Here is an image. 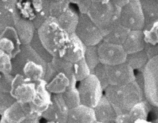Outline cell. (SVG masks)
<instances>
[{
    "instance_id": "obj_3",
    "label": "cell",
    "mask_w": 158,
    "mask_h": 123,
    "mask_svg": "<svg viewBox=\"0 0 158 123\" xmlns=\"http://www.w3.org/2000/svg\"><path fill=\"white\" fill-rule=\"evenodd\" d=\"M38 36L44 47L52 55L68 42L69 34L59 25L56 18L49 17L38 29Z\"/></svg>"
},
{
    "instance_id": "obj_7",
    "label": "cell",
    "mask_w": 158,
    "mask_h": 123,
    "mask_svg": "<svg viewBox=\"0 0 158 123\" xmlns=\"http://www.w3.org/2000/svg\"><path fill=\"white\" fill-rule=\"evenodd\" d=\"M143 76L144 95L147 100L153 106H158V55L150 58L146 64Z\"/></svg>"
},
{
    "instance_id": "obj_28",
    "label": "cell",
    "mask_w": 158,
    "mask_h": 123,
    "mask_svg": "<svg viewBox=\"0 0 158 123\" xmlns=\"http://www.w3.org/2000/svg\"><path fill=\"white\" fill-rule=\"evenodd\" d=\"M130 30L120 23L115 26L112 31L103 37V41L122 45L125 42Z\"/></svg>"
},
{
    "instance_id": "obj_13",
    "label": "cell",
    "mask_w": 158,
    "mask_h": 123,
    "mask_svg": "<svg viewBox=\"0 0 158 123\" xmlns=\"http://www.w3.org/2000/svg\"><path fill=\"white\" fill-rule=\"evenodd\" d=\"M109 85H121L135 79L134 70L126 62L114 65H106Z\"/></svg>"
},
{
    "instance_id": "obj_20",
    "label": "cell",
    "mask_w": 158,
    "mask_h": 123,
    "mask_svg": "<svg viewBox=\"0 0 158 123\" xmlns=\"http://www.w3.org/2000/svg\"><path fill=\"white\" fill-rule=\"evenodd\" d=\"M145 44L143 30H130L122 46L127 54H130L143 50Z\"/></svg>"
},
{
    "instance_id": "obj_11",
    "label": "cell",
    "mask_w": 158,
    "mask_h": 123,
    "mask_svg": "<svg viewBox=\"0 0 158 123\" xmlns=\"http://www.w3.org/2000/svg\"><path fill=\"white\" fill-rule=\"evenodd\" d=\"M36 81L28 79L22 75L14 76L10 93L20 103H30L36 93Z\"/></svg>"
},
{
    "instance_id": "obj_32",
    "label": "cell",
    "mask_w": 158,
    "mask_h": 123,
    "mask_svg": "<svg viewBox=\"0 0 158 123\" xmlns=\"http://www.w3.org/2000/svg\"><path fill=\"white\" fill-rule=\"evenodd\" d=\"M84 58L93 73L94 68L100 63L97 45L86 46Z\"/></svg>"
},
{
    "instance_id": "obj_10",
    "label": "cell",
    "mask_w": 158,
    "mask_h": 123,
    "mask_svg": "<svg viewBox=\"0 0 158 123\" xmlns=\"http://www.w3.org/2000/svg\"><path fill=\"white\" fill-rule=\"evenodd\" d=\"M100 63L114 65L125 62L127 52L122 45L102 41L97 45Z\"/></svg>"
},
{
    "instance_id": "obj_22",
    "label": "cell",
    "mask_w": 158,
    "mask_h": 123,
    "mask_svg": "<svg viewBox=\"0 0 158 123\" xmlns=\"http://www.w3.org/2000/svg\"><path fill=\"white\" fill-rule=\"evenodd\" d=\"M26 114L20 103L15 101L1 115V123H24Z\"/></svg>"
},
{
    "instance_id": "obj_44",
    "label": "cell",
    "mask_w": 158,
    "mask_h": 123,
    "mask_svg": "<svg viewBox=\"0 0 158 123\" xmlns=\"http://www.w3.org/2000/svg\"><path fill=\"white\" fill-rule=\"evenodd\" d=\"M135 80L136 81V82L138 83V84L139 85V87L144 91V79L143 73L139 71V73L135 75Z\"/></svg>"
},
{
    "instance_id": "obj_41",
    "label": "cell",
    "mask_w": 158,
    "mask_h": 123,
    "mask_svg": "<svg viewBox=\"0 0 158 123\" xmlns=\"http://www.w3.org/2000/svg\"><path fill=\"white\" fill-rule=\"evenodd\" d=\"M93 2L91 0H81L77 4L80 14H87Z\"/></svg>"
},
{
    "instance_id": "obj_18",
    "label": "cell",
    "mask_w": 158,
    "mask_h": 123,
    "mask_svg": "<svg viewBox=\"0 0 158 123\" xmlns=\"http://www.w3.org/2000/svg\"><path fill=\"white\" fill-rule=\"evenodd\" d=\"M93 109L94 111L96 122H115L117 114L112 104L104 94Z\"/></svg>"
},
{
    "instance_id": "obj_49",
    "label": "cell",
    "mask_w": 158,
    "mask_h": 123,
    "mask_svg": "<svg viewBox=\"0 0 158 123\" xmlns=\"http://www.w3.org/2000/svg\"><path fill=\"white\" fill-rule=\"evenodd\" d=\"M130 1H140L141 0H130Z\"/></svg>"
},
{
    "instance_id": "obj_14",
    "label": "cell",
    "mask_w": 158,
    "mask_h": 123,
    "mask_svg": "<svg viewBox=\"0 0 158 123\" xmlns=\"http://www.w3.org/2000/svg\"><path fill=\"white\" fill-rule=\"evenodd\" d=\"M86 47L75 33H72L69 34L68 42L59 50L57 55L74 63L84 58Z\"/></svg>"
},
{
    "instance_id": "obj_45",
    "label": "cell",
    "mask_w": 158,
    "mask_h": 123,
    "mask_svg": "<svg viewBox=\"0 0 158 123\" xmlns=\"http://www.w3.org/2000/svg\"><path fill=\"white\" fill-rule=\"evenodd\" d=\"M110 1L115 5L120 7H122L125 5L127 4L130 1V0H110Z\"/></svg>"
},
{
    "instance_id": "obj_25",
    "label": "cell",
    "mask_w": 158,
    "mask_h": 123,
    "mask_svg": "<svg viewBox=\"0 0 158 123\" xmlns=\"http://www.w3.org/2000/svg\"><path fill=\"white\" fill-rule=\"evenodd\" d=\"M73 76L69 77L63 73L57 72L54 76L48 82H46V87L51 94L62 93L69 87Z\"/></svg>"
},
{
    "instance_id": "obj_40",
    "label": "cell",
    "mask_w": 158,
    "mask_h": 123,
    "mask_svg": "<svg viewBox=\"0 0 158 123\" xmlns=\"http://www.w3.org/2000/svg\"><path fill=\"white\" fill-rule=\"evenodd\" d=\"M14 77V75L12 74L1 73L0 75V91L10 92Z\"/></svg>"
},
{
    "instance_id": "obj_9",
    "label": "cell",
    "mask_w": 158,
    "mask_h": 123,
    "mask_svg": "<svg viewBox=\"0 0 158 123\" xmlns=\"http://www.w3.org/2000/svg\"><path fill=\"white\" fill-rule=\"evenodd\" d=\"M119 20L129 30H143L144 19L140 1H130L121 7Z\"/></svg>"
},
{
    "instance_id": "obj_43",
    "label": "cell",
    "mask_w": 158,
    "mask_h": 123,
    "mask_svg": "<svg viewBox=\"0 0 158 123\" xmlns=\"http://www.w3.org/2000/svg\"><path fill=\"white\" fill-rule=\"evenodd\" d=\"M144 49L148 54L149 59L154 56L158 55V43L155 45L146 44Z\"/></svg>"
},
{
    "instance_id": "obj_42",
    "label": "cell",
    "mask_w": 158,
    "mask_h": 123,
    "mask_svg": "<svg viewBox=\"0 0 158 123\" xmlns=\"http://www.w3.org/2000/svg\"><path fill=\"white\" fill-rule=\"evenodd\" d=\"M57 71L55 69L54 67L53 66L51 62H48L46 64V68L44 79L46 82H48L56 74Z\"/></svg>"
},
{
    "instance_id": "obj_2",
    "label": "cell",
    "mask_w": 158,
    "mask_h": 123,
    "mask_svg": "<svg viewBox=\"0 0 158 123\" xmlns=\"http://www.w3.org/2000/svg\"><path fill=\"white\" fill-rule=\"evenodd\" d=\"M104 92L117 115L128 113L136 103L146 99L135 80L121 85H109Z\"/></svg>"
},
{
    "instance_id": "obj_47",
    "label": "cell",
    "mask_w": 158,
    "mask_h": 123,
    "mask_svg": "<svg viewBox=\"0 0 158 123\" xmlns=\"http://www.w3.org/2000/svg\"><path fill=\"white\" fill-rule=\"evenodd\" d=\"M81 0H69V1L70 2V3H73V4H77L78 2H79Z\"/></svg>"
},
{
    "instance_id": "obj_6",
    "label": "cell",
    "mask_w": 158,
    "mask_h": 123,
    "mask_svg": "<svg viewBox=\"0 0 158 123\" xmlns=\"http://www.w3.org/2000/svg\"><path fill=\"white\" fill-rule=\"evenodd\" d=\"M80 104L94 108L103 96L104 90L101 83L94 74L80 81L77 87Z\"/></svg>"
},
{
    "instance_id": "obj_19",
    "label": "cell",
    "mask_w": 158,
    "mask_h": 123,
    "mask_svg": "<svg viewBox=\"0 0 158 123\" xmlns=\"http://www.w3.org/2000/svg\"><path fill=\"white\" fill-rule=\"evenodd\" d=\"M14 27L22 45H30L37 30L33 22L20 16L17 19Z\"/></svg>"
},
{
    "instance_id": "obj_27",
    "label": "cell",
    "mask_w": 158,
    "mask_h": 123,
    "mask_svg": "<svg viewBox=\"0 0 158 123\" xmlns=\"http://www.w3.org/2000/svg\"><path fill=\"white\" fill-rule=\"evenodd\" d=\"M77 82V81L73 76L71 79L70 84L68 89L64 93H61L69 109L80 104L79 92L76 86Z\"/></svg>"
},
{
    "instance_id": "obj_15",
    "label": "cell",
    "mask_w": 158,
    "mask_h": 123,
    "mask_svg": "<svg viewBox=\"0 0 158 123\" xmlns=\"http://www.w3.org/2000/svg\"><path fill=\"white\" fill-rule=\"evenodd\" d=\"M22 44L14 26H8L0 32V49L9 54L12 58L20 51Z\"/></svg>"
},
{
    "instance_id": "obj_23",
    "label": "cell",
    "mask_w": 158,
    "mask_h": 123,
    "mask_svg": "<svg viewBox=\"0 0 158 123\" xmlns=\"http://www.w3.org/2000/svg\"><path fill=\"white\" fill-rule=\"evenodd\" d=\"M79 15L73 9L69 7L56 19L62 28L70 34L75 31L79 20Z\"/></svg>"
},
{
    "instance_id": "obj_36",
    "label": "cell",
    "mask_w": 158,
    "mask_h": 123,
    "mask_svg": "<svg viewBox=\"0 0 158 123\" xmlns=\"http://www.w3.org/2000/svg\"><path fill=\"white\" fill-rule=\"evenodd\" d=\"M92 74H94L98 78L104 91V90L109 85L106 71V65L101 63H99L94 68V71Z\"/></svg>"
},
{
    "instance_id": "obj_39",
    "label": "cell",
    "mask_w": 158,
    "mask_h": 123,
    "mask_svg": "<svg viewBox=\"0 0 158 123\" xmlns=\"http://www.w3.org/2000/svg\"><path fill=\"white\" fill-rule=\"evenodd\" d=\"M15 101L10 92L0 91V115L1 116Z\"/></svg>"
},
{
    "instance_id": "obj_29",
    "label": "cell",
    "mask_w": 158,
    "mask_h": 123,
    "mask_svg": "<svg viewBox=\"0 0 158 123\" xmlns=\"http://www.w3.org/2000/svg\"><path fill=\"white\" fill-rule=\"evenodd\" d=\"M50 17L57 18L70 7L69 0H44Z\"/></svg>"
},
{
    "instance_id": "obj_16",
    "label": "cell",
    "mask_w": 158,
    "mask_h": 123,
    "mask_svg": "<svg viewBox=\"0 0 158 123\" xmlns=\"http://www.w3.org/2000/svg\"><path fill=\"white\" fill-rule=\"evenodd\" d=\"M36 93L32 101L29 103L31 108L37 113L41 114L49 106L52 100V94L46 87V82L44 79L36 81Z\"/></svg>"
},
{
    "instance_id": "obj_35",
    "label": "cell",
    "mask_w": 158,
    "mask_h": 123,
    "mask_svg": "<svg viewBox=\"0 0 158 123\" xmlns=\"http://www.w3.org/2000/svg\"><path fill=\"white\" fill-rule=\"evenodd\" d=\"M12 57L0 49V71L4 74H12Z\"/></svg>"
},
{
    "instance_id": "obj_5",
    "label": "cell",
    "mask_w": 158,
    "mask_h": 123,
    "mask_svg": "<svg viewBox=\"0 0 158 123\" xmlns=\"http://www.w3.org/2000/svg\"><path fill=\"white\" fill-rule=\"evenodd\" d=\"M19 15L33 22L38 29L50 16L44 0H17Z\"/></svg>"
},
{
    "instance_id": "obj_8",
    "label": "cell",
    "mask_w": 158,
    "mask_h": 123,
    "mask_svg": "<svg viewBox=\"0 0 158 123\" xmlns=\"http://www.w3.org/2000/svg\"><path fill=\"white\" fill-rule=\"evenodd\" d=\"M75 33L86 46L98 45L103 39L100 30L88 14H80Z\"/></svg>"
},
{
    "instance_id": "obj_46",
    "label": "cell",
    "mask_w": 158,
    "mask_h": 123,
    "mask_svg": "<svg viewBox=\"0 0 158 123\" xmlns=\"http://www.w3.org/2000/svg\"><path fill=\"white\" fill-rule=\"evenodd\" d=\"M93 2L96 3H107L110 1V0H91Z\"/></svg>"
},
{
    "instance_id": "obj_37",
    "label": "cell",
    "mask_w": 158,
    "mask_h": 123,
    "mask_svg": "<svg viewBox=\"0 0 158 123\" xmlns=\"http://www.w3.org/2000/svg\"><path fill=\"white\" fill-rule=\"evenodd\" d=\"M26 114V119L24 123L39 122L42 118L41 114L34 111L30 106L29 103H21Z\"/></svg>"
},
{
    "instance_id": "obj_24",
    "label": "cell",
    "mask_w": 158,
    "mask_h": 123,
    "mask_svg": "<svg viewBox=\"0 0 158 123\" xmlns=\"http://www.w3.org/2000/svg\"><path fill=\"white\" fill-rule=\"evenodd\" d=\"M140 3L144 19L143 30H146L158 21V2L156 0H141Z\"/></svg>"
},
{
    "instance_id": "obj_38",
    "label": "cell",
    "mask_w": 158,
    "mask_h": 123,
    "mask_svg": "<svg viewBox=\"0 0 158 123\" xmlns=\"http://www.w3.org/2000/svg\"><path fill=\"white\" fill-rule=\"evenodd\" d=\"M17 0H0V15H6L17 12Z\"/></svg>"
},
{
    "instance_id": "obj_12",
    "label": "cell",
    "mask_w": 158,
    "mask_h": 123,
    "mask_svg": "<svg viewBox=\"0 0 158 123\" xmlns=\"http://www.w3.org/2000/svg\"><path fill=\"white\" fill-rule=\"evenodd\" d=\"M69 111L62 94H52L51 103L41 116L49 122L67 123Z\"/></svg>"
},
{
    "instance_id": "obj_17",
    "label": "cell",
    "mask_w": 158,
    "mask_h": 123,
    "mask_svg": "<svg viewBox=\"0 0 158 123\" xmlns=\"http://www.w3.org/2000/svg\"><path fill=\"white\" fill-rule=\"evenodd\" d=\"M96 122L93 108L80 104L69 109L67 123Z\"/></svg>"
},
{
    "instance_id": "obj_4",
    "label": "cell",
    "mask_w": 158,
    "mask_h": 123,
    "mask_svg": "<svg viewBox=\"0 0 158 123\" xmlns=\"http://www.w3.org/2000/svg\"><path fill=\"white\" fill-rule=\"evenodd\" d=\"M120 10L121 7L110 1L107 3L93 2L87 14L104 37L120 23Z\"/></svg>"
},
{
    "instance_id": "obj_26",
    "label": "cell",
    "mask_w": 158,
    "mask_h": 123,
    "mask_svg": "<svg viewBox=\"0 0 158 123\" xmlns=\"http://www.w3.org/2000/svg\"><path fill=\"white\" fill-rule=\"evenodd\" d=\"M149 58L144 49L136 52L127 54L125 62L133 69L143 72Z\"/></svg>"
},
{
    "instance_id": "obj_33",
    "label": "cell",
    "mask_w": 158,
    "mask_h": 123,
    "mask_svg": "<svg viewBox=\"0 0 158 123\" xmlns=\"http://www.w3.org/2000/svg\"><path fill=\"white\" fill-rule=\"evenodd\" d=\"M30 45L46 63L49 62L52 60L53 56L46 50V49L42 44L38 36L37 30Z\"/></svg>"
},
{
    "instance_id": "obj_21",
    "label": "cell",
    "mask_w": 158,
    "mask_h": 123,
    "mask_svg": "<svg viewBox=\"0 0 158 123\" xmlns=\"http://www.w3.org/2000/svg\"><path fill=\"white\" fill-rule=\"evenodd\" d=\"M152 107L147 99L136 103L127 113L130 122H147L148 114Z\"/></svg>"
},
{
    "instance_id": "obj_34",
    "label": "cell",
    "mask_w": 158,
    "mask_h": 123,
    "mask_svg": "<svg viewBox=\"0 0 158 123\" xmlns=\"http://www.w3.org/2000/svg\"><path fill=\"white\" fill-rule=\"evenodd\" d=\"M143 31L146 44L155 45L158 43V21L154 22L149 28Z\"/></svg>"
},
{
    "instance_id": "obj_31",
    "label": "cell",
    "mask_w": 158,
    "mask_h": 123,
    "mask_svg": "<svg viewBox=\"0 0 158 123\" xmlns=\"http://www.w3.org/2000/svg\"><path fill=\"white\" fill-rule=\"evenodd\" d=\"M73 74L77 82L83 80L91 74L85 58L73 64Z\"/></svg>"
},
{
    "instance_id": "obj_30",
    "label": "cell",
    "mask_w": 158,
    "mask_h": 123,
    "mask_svg": "<svg viewBox=\"0 0 158 123\" xmlns=\"http://www.w3.org/2000/svg\"><path fill=\"white\" fill-rule=\"evenodd\" d=\"M51 62L57 73H63L68 76L69 77H71L73 76V63L60 58L57 55L53 56Z\"/></svg>"
},
{
    "instance_id": "obj_1",
    "label": "cell",
    "mask_w": 158,
    "mask_h": 123,
    "mask_svg": "<svg viewBox=\"0 0 158 123\" xmlns=\"http://www.w3.org/2000/svg\"><path fill=\"white\" fill-rule=\"evenodd\" d=\"M12 63L13 75L20 74L33 81L44 79L47 63L30 45H22Z\"/></svg>"
},
{
    "instance_id": "obj_48",
    "label": "cell",
    "mask_w": 158,
    "mask_h": 123,
    "mask_svg": "<svg viewBox=\"0 0 158 123\" xmlns=\"http://www.w3.org/2000/svg\"><path fill=\"white\" fill-rule=\"evenodd\" d=\"M155 107H156V113L157 114V116H158V106H157V107L155 106ZM156 122H158V117H157V120L156 121Z\"/></svg>"
}]
</instances>
